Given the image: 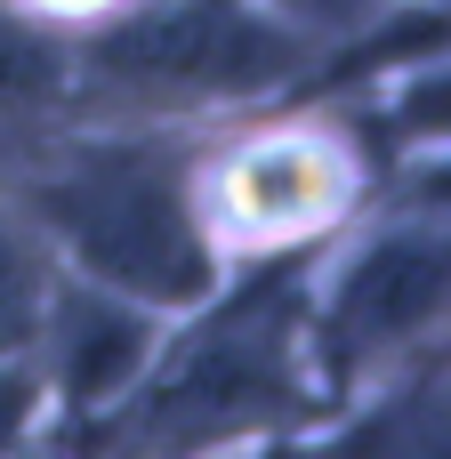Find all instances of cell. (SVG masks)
<instances>
[{"label": "cell", "mask_w": 451, "mask_h": 459, "mask_svg": "<svg viewBox=\"0 0 451 459\" xmlns=\"http://www.w3.org/2000/svg\"><path fill=\"white\" fill-rule=\"evenodd\" d=\"M40 218L73 242V258L137 299H202L210 282V250L194 234V210H186V186H178V161L145 153V145H121V153H81L73 169L40 178L32 186Z\"/></svg>", "instance_id": "obj_1"}, {"label": "cell", "mask_w": 451, "mask_h": 459, "mask_svg": "<svg viewBox=\"0 0 451 459\" xmlns=\"http://www.w3.org/2000/svg\"><path fill=\"white\" fill-rule=\"evenodd\" d=\"M291 339H299V282L291 274H258L161 379L153 395V436H226L242 420H274L291 411L299 379H291Z\"/></svg>", "instance_id": "obj_2"}, {"label": "cell", "mask_w": 451, "mask_h": 459, "mask_svg": "<svg viewBox=\"0 0 451 459\" xmlns=\"http://www.w3.org/2000/svg\"><path fill=\"white\" fill-rule=\"evenodd\" d=\"M299 65V40L242 0H161L97 40V73L169 97H250Z\"/></svg>", "instance_id": "obj_3"}, {"label": "cell", "mask_w": 451, "mask_h": 459, "mask_svg": "<svg viewBox=\"0 0 451 459\" xmlns=\"http://www.w3.org/2000/svg\"><path fill=\"white\" fill-rule=\"evenodd\" d=\"M444 307V250L436 234H395L379 250H363L339 282L331 307V371H355L363 355L412 339L428 315Z\"/></svg>", "instance_id": "obj_4"}, {"label": "cell", "mask_w": 451, "mask_h": 459, "mask_svg": "<svg viewBox=\"0 0 451 459\" xmlns=\"http://www.w3.org/2000/svg\"><path fill=\"white\" fill-rule=\"evenodd\" d=\"M145 347H153L145 315H129V307H113L97 290H65L56 299V379H65L73 403L121 395L145 371Z\"/></svg>", "instance_id": "obj_5"}, {"label": "cell", "mask_w": 451, "mask_h": 459, "mask_svg": "<svg viewBox=\"0 0 451 459\" xmlns=\"http://www.w3.org/2000/svg\"><path fill=\"white\" fill-rule=\"evenodd\" d=\"M339 194V161L323 145H299V137H274V145H250L234 169H226V202L242 226H307L323 218Z\"/></svg>", "instance_id": "obj_6"}, {"label": "cell", "mask_w": 451, "mask_h": 459, "mask_svg": "<svg viewBox=\"0 0 451 459\" xmlns=\"http://www.w3.org/2000/svg\"><path fill=\"white\" fill-rule=\"evenodd\" d=\"M65 89V56L48 32L32 24H8L0 16V113H24V105H48Z\"/></svg>", "instance_id": "obj_7"}, {"label": "cell", "mask_w": 451, "mask_h": 459, "mask_svg": "<svg viewBox=\"0 0 451 459\" xmlns=\"http://www.w3.org/2000/svg\"><path fill=\"white\" fill-rule=\"evenodd\" d=\"M32 307H40V290H32V258H24V242L0 226V355L32 331Z\"/></svg>", "instance_id": "obj_8"}, {"label": "cell", "mask_w": 451, "mask_h": 459, "mask_svg": "<svg viewBox=\"0 0 451 459\" xmlns=\"http://www.w3.org/2000/svg\"><path fill=\"white\" fill-rule=\"evenodd\" d=\"M16 428H24V379H0V452L16 444Z\"/></svg>", "instance_id": "obj_9"}, {"label": "cell", "mask_w": 451, "mask_h": 459, "mask_svg": "<svg viewBox=\"0 0 451 459\" xmlns=\"http://www.w3.org/2000/svg\"><path fill=\"white\" fill-rule=\"evenodd\" d=\"M56 8H81V0H56Z\"/></svg>", "instance_id": "obj_10"}]
</instances>
